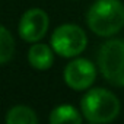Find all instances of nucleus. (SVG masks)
Returning <instances> with one entry per match:
<instances>
[{"instance_id": "2", "label": "nucleus", "mask_w": 124, "mask_h": 124, "mask_svg": "<svg viewBox=\"0 0 124 124\" xmlns=\"http://www.w3.org/2000/svg\"><path fill=\"white\" fill-rule=\"evenodd\" d=\"M82 114L89 123H109L120 112L118 98L107 89H91L80 102Z\"/></svg>"}, {"instance_id": "5", "label": "nucleus", "mask_w": 124, "mask_h": 124, "mask_svg": "<svg viewBox=\"0 0 124 124\" xmlns=\"http://www.w3.org/2000/svg\"><path fill=\"white\" fill-rule=\"evenodd\" d=\"M96 78L95 66L86 58H76L66 66L64 80L75 91L88 89Z\"/></svg>"}, {"instance_id": "1", "label": "nucleus", "mask_w": 124, "mask_h": 124, "mask_svg": "<svg viewBox=\"0 0 124 124\" xmlns=\"http://www.w3.org/2000/svg\"><path fill=\"white\" fill-rule=\"evenodd\" d=\"M86 22L99 37L117 34L124 26V5L120 0H96L86 15Z\"/></svg>"}, {"instance_id": "6", "label": "nucleus", "mask_w": 124, "mask_h": 124, "mask_svg": "<svg viewBox=\"0 0 124 124\" xmlns=\"http://www.w3.org/2000/svg\"><path fill=\"white\" fill-rule=\"evenodd\" d=\"M48 29V16L41 9L26 10L19 22V35L28 42L39 41Z\"/></svg>"}, {"instance_id": "7", "label": "nucleus", "mask_w": 124, "mask_h": 124, "mask_svg": "<svg viewBox=\"0 0 124 124\" xmlns=\"http://www.w3.org/2000/svg\"><path fill=\"white\" fill-rule=\"evenodd\" d=\"M28 60L34 69L37 70H47L53 66L54 55L53 50L45 44H34L29 48Z\"/></svg>"}, {"instance_id": "3", "label": "nucleus", "mask_w": 124, "mask_h": 124, "mask_svg": "<svg viewBox=\"0 0 124 124\" xmlns=\"http://www.w3.org/2000/svg\"><path fill=\"white\" fill-rule=\"evenodd\" d=\"M98 63L104 78L114 86H124V41H107L99 51Z\"/></svg>"}, {"instance_id": "9", "label": "nucleus", "mask_w": 124, "mask_h": 124, "mask_svg": "<svg viewBox=\"0 0 124 124\" xmlns=\"http://www.w3.org/2000/svg\"><path fill=\"white\" fill-rule=\"evenodd\" d=\"M6 123L8 124H37L38 118L31 108L18 105V107H13L8 112Z\"/></svg>"}, {"instance_id": "10", "label": "nucleus", "mask_w": 124, "mask_h": 124, "mask_svg": "<svg viewBox=\"0 0 124 124\" xmlns=\"http://www.w3.org/2000/svg\"><path fill=\"white\" fill-rule=\"evenodd\" d=\"M13 53H15V39L5 26L0 25V64L9 61Z\"/></svg>"}, {"instance_id": "4", "label": "nucleus", "mask_w": 124, "mask_h": 124, "mask_svg": "<svg viewBox=\"0 0 124 124\" xmlns=\"http://www.w3.org/2000/svg\"><path fill=\"white\" fill-rule=\"evenodd\" d=\"M88 44L86 34L82 28L67 23L58 26L51 37L53 50L61 57H75L80 54Z\"/></svg>"}, {"instance_id": "8", "label": "nucleus", "mask_w": 124, "mask_h": 124, "mask_svg": "<svg viewBox=\"0 0 124 124\" xmlns=\"http://www.w3.org/2000/svg\"><path fill=\"white\" fill-rule=\"evenodd\" d=\"M50 123L51 124H60V123L80 124L82 123V115L72 105H60V107H57L51 111Z\"/></svg>"}]
</instances>
